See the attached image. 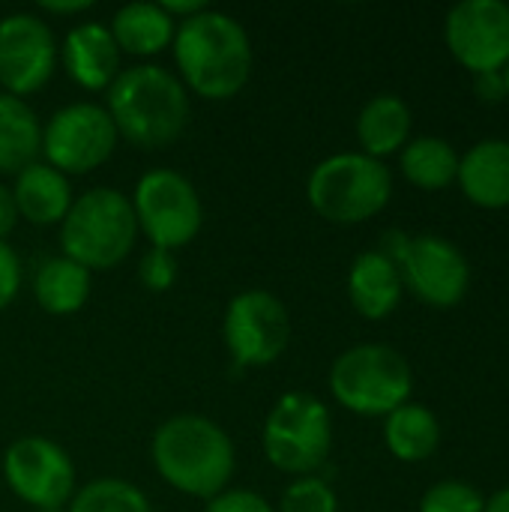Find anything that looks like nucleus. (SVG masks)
I'll return each instance as SVG.
<instances>
[{
  "label": "nucleus",
  "mask_w": 509,
  "mask_h": 512,
  "mask_svg": "<svg viewBox=\"0 0 509 512\" xmlns=\"http://www.w3.org/2000/svg\"><path fill=\"white\" fill-rule=\"evenodd\" d=\"M174 60L183 81L198 96L228 99L249 81L252 45L237 18L204 9L186 21H177Z\"/></svg>",
  "instance_id": "f257e3e1"
},
{
  "label": "nucleus",
  "mask_w": 509,
  "mask_h": 512,
  "mask_svg": "<svg viewBox=\"0 0 509 512\" xmlns=\"http://www.w3.org/2000/svg\"><path fill=\"white\" fill-rule=\"evenodd\" d=\"M153 465L177 492L210 501L234 474V444L213 420L180 414L156 429Z\"/></svg>",
  "instance_id": "f03ea898"
},
{
  "label": "nucleus",
  "mask_w": 509,
  "mask_h": 512,
  "mask_svg": "<svg viewBox=\"0 0 509 512\" xmlns=\"http://www.w3.org/2000/svg\"><path fill=\"white\" fill-rule=\"evenodd\" d=\"M117 135L138 147L171 144L189 117V96L168 69L144 63L123 69L108 87V108Z\"/></svg>",
  "instance_id": "7ed1b4c3"
},
{
  "label": "nucleus",
  "mask_w": 509,
  "mask_h": 512,
  "mask_svg": "<svg viewBox=\"0 0 509 512\" xmlns=\"http://www.w3.org/2000/svg\"><path fill=\"white\" fill-rule=\"evenodd\" d=\"M135 234L138 219L132 201L111 186H96L72 201L63 216L60 243L63 255L75 264L87 270H111L132 252Z\"/></svg>",
  "instance_id": "20e7f679"
},
{
  "label": "nucleus",
  "mask_w": 509,
  "mask_h": 512,
  "mask_svg": "<svg viewBox=\"0 0 509 512\" xmlns=\"http://www.w3.org/2000/svg\"><path fill=\"white\" fill-rule=\"evenodd\" d=\"M393 192V174L366 153H336L309 174V204L330 222L354 225L381 213Z\"/></svg>",
  "instance_id": "39448f33"
},
{
  "label": "nucleus",
  "mask_w": 509,
  "mask_h": 512,
  "mask_svg": "<svg viewBox=\"0 0 509 512\" xmlns=\"http://www.w3.org/2000/svg\"><path fill=\"white\" fill-rule=\"evenodd\" d=\"M336 402L363 417H387L411 396V366L387 345H357L330 372Z\"/></svg>",
  "instance_id": "423d86ee"
},
{
  "label": "nucleus",
  "mask_w": 509,
  "mask_h": 512,
  "mask_svg": "<svg viewBox=\"0 0 509 512\" xmlns=\"http://www.w3.org/2000/svg\"><path fill=\"white\" fill-rule=\"evenodd\" d=\"M381 252L399 267L402 285H408L429 306L450 309L462 303V297L468 294V279H471L468 261L444 237L384 234Z\"/></svg>",
  "instance_id": "0eeeda50"
},
{
  "label": "nucleus",
  "mask_w": 509,
  "mask_h": 512,
  "mask_svg": "<svg viewBox=\"0 0 509 512\" xmlns=\"http://www.w3.org/2000/svg\"><path fill=\"white\" fill-rule=\"evenodd\" d=\"M333 444V423L324 402L309 393H285L267 423L264 450L267 459L285 474H309L324 465Z\"/></svg>",
  "instance_id": "6e6552de"
},
{
  "label": "nucleus",
  "mask_w": 509,
  "mask_h": 512,
  "mask_svg": "<svg viewBox=\"0 0 509 512\" xmlns=\"http://www.w3.org/2000/svg\"><path fill=\"white\" fill-rule=\"evenodd\" d=\"M132 210L138 228L156 249L174 252L201 231V198L195 186L171 168L147 171L138 180Z\"/></svg>",
  "instance_id": "1a4fd4ad"
},
{
  "label": "nucleus",
  "mask_w": 509,
  "mask_h": 512,
  "mask_svg": "<svg viewBox=\"0 0 509 512\" xmlns=\"http://www.w3.org/2000/svg\"><path fill=\"white\" fill-rule=\"evenodd\" d=\"M117 138V126L102 105L72 102L42 129V153L60 174H84L114 153Z\"/></svg>",
  "instance_id": "9d476101"
},
{
  "label": "nucleus",
  "mask_w": 509,
  "mask_h": 512,
  "mask_svg": "<svg viewBox=\"0 0 509 512\" xmlns=\"http://www.w3.org/2000/svg\"><path fill=\"white\" fill-rule=\"evenodd\" d=\"M225 345L240 366H270L291 342V318L270 291H243L225 309Z\"/></svg>",
  "instance_id": "9b49d317"
},
{
  "label": "nucleus",
  "mask_w": 509,
  "mask_h": 512,
  "mask_svg": "<svg viewBox=\"0 0 509 512\" xmlns=\"http://www.w3.org/2000/svg\"><path fill=\"white\" fill-rule=\"evenodd\" d=\"M9 489L33 510H63L75 495L72 459L48 438H21L3 456Z\"/></svg>",
  "instance_id": "f8f14e48"
},
{
  "label": "nucleus",
  "mask_w": 509,
  "mask_h": 512,
  "mask_svg": "<svg viewBox=\"0 0 509 512\" xmlns=\"http://www.w3.org/2000/svg\"><path fill=\"white\" fill-rule=\"evenodd\" d=\"M447 45L453 57L477 72H501L509 63V3L462 0L447 15Z\"/></svg>",
  "instance_id": "ddd939ff"
},
{
  "label": "nucleus",
  "mask_w": 509,
  "mask_h": 512,
  "mask_svg": "<svg viewBox=\"0 0 509 512\" xmlns=\"http://www.w3.org/2000/svg\"><path fill=\"white\" fill-rule=\"evenodd\" d=\"M57 45L51 27L27 12L0 18V84L3 93H36L54 72Z\"/></svg>",
  "instance_id": "4468645a"
},
{
  "label": "nucleus",
  "mask_w": 509,
  "mask_h": 512,
  "mask_svg": "<svg viewBox=\"0 0 509 512\" xmlns=\"http://www.w3.org/2000/svg\"><path fill=\"white\" fill-rule=\"evenodd\" d=\"M63 66L84 90L111 87V81L120 75V48L111 30L96 21L72 27L63 39Z\"/></svg>",
  "instance_id": "2eb2a0df"
},
{
  "label": "nucleus",
  "mask_w": 509,
  "mask_h": 512,
  "mask_svg": "<svg viewBox=\"0 0 509 512\" xmlns=\"http://www.w3.org/2000/svg\"><path fill=\"white\" fill-rule=\"evenodd\" d=\"M348 294H351L354 309L363 318H369V321L387 318L402 300L399 267L381 249L357 255V261L351 264V273H348Z\"/></svg>",
  "instance_id": "dca6fc26"
},
{
  "label": "nucleus",
  "mask_w": 509,
  "mask_h": 512,
  "mask_svg": "<svg viewBox=\"0 0 509 512\" xmlns=\"http://www.w3.org/2000/svg\"><path fill=\"white\" fill-rule=\"evenodd\" d=\"M462 192L480 207H509V141H480L459 159Z\"/></svg>",
  "instance_id": "f3484780"
},
{
  "label": "nucleus",
  "mask_w": 509,
  "mask_h": 512,
  "mask_svg": "<svg viewBox=\"0 0 509 512\" xmlns=\"http://www.w3.org/2000/svg\"><path fill=\"white\" fill-rule=\"evenodd\" d=\"M18 216H24L33 225H54L63 222V216L72 207V189L66 174L51 168L48 162H33L15 177L12 189Z\"/></svg>",
  "instance_id": "a211bd4d"
},
{
  "label": "nucleus",
  "mask_w": 509,
  "mask_h": 512,
  "mask_svg": "<svg viewBox=\"0 0 509 512\" xmlns=\"http://www.w3.org/2000/svg\"><path fill=\"white\" fill-rule=\"evenodd\" d=\"M108 30H111L120 51L159 54L162 48H168L174 42L177 21L159 3L135 0V3H126L114 12Z\"/></svg>",
  "instance_id": "6ab92c4d"
},
{
  "label": "nucleus",
  "mask_w": 509,
  "mask_h": 512,
  "mask_svg": "<svg viewBox=\"0 0 509 512\" xmlns=\"http://www.w3.org/2000/svg\"><path fill=\"white\" fill-rule=\"evenodd\" d=\"M42 153V126L36 111L0 90V174H21Z\"/></svg>",
  "instance_id": "aec40b11"
},
{
  "label": "nucleus",
  "mask_w": 509,
  "mask_h": 512,
  "mask_svg": "<svg viewBox=\"0 0 509 512\" xmlns=\"http://www.w3.org/2000/svg\"><path fill=\"white\" fill-rule=\"evenodd\" d=\"M408 132H411V111L393 93H381L369 99L357 117V138L366 156L372 159H381L399 150L408 141Z\"/></svg>",
  "instance_id": "412c9836"
},
{
  "label": "nucleus",
  "mask_w": 509,
  "mask_h": 512,
  "mask_svg": "<svg viewBox=\"0 0 509 512\" xmlns=\"http://www.w3.org/2000/svg\"><path fill=\"white\" fill-rule=\"evenodd\" d=\"M36 303L51 315H72L90 297V270L72 258H48L33 276Z\"/></svg>",
  "instance_id": "4be33fe9"
},
{
  "label": "nucleus",
  "mask_w": 509,
  "mask_h": 512,
  "mask_svg": "<svg viewBox=\"0 0 509 512\" xmlns=\"http://www.w3.org/2000/svg\"><path fill=\"white\" fill-rule=\"evenodd\" d=\"M387 447L396 459L402 462H423L438 450L441 441V426L435 414L423 405H399L393 414H387L384 426Z\"/></svg>",
  "instance_id": "5701e85b"
},
{
  "label": "nucleus",
  "mask_w": 509,
  "mask_h": 512,
  "mask_svg": "<svg viewBox=\"0 0 509 512\" xmlns=\"http://www.w3.org/2000/svg\"><path fill=\"white\" fill-rule=\"evenodd\" d=\"M402 171L420 189H444L459 174V156L444 138H417L402 150Z\"/></svg>",
  "instance_id": "b1692460"
},
{
  "label": "nucleus",
  "mask_w": 509,
  "mask_h": 512,
  "mask_svg": "<svg viewBox=\"0 0 509 512\" xmlns=\"http://www.w3.org/2000/svg\"><path fill=\"white\" fill-rule=\"evenodd\" d=\"M69 512H153L141 489L126 480H96L75 492Z\"/></svg>",
  "instance_id": "393cba45"
},
{
  "label": "nucleus",
  "mask_w": 509,
  "mask_h": 512,
  "mask_svg": "<svg viewBox=\"0 0 509 512\" xmlns=\"http://www.w3.org/2000/svg\"><path fill=\"white\" fill-rule=\"evenodd\" d=\"M486 501L477 489L456 483V480H444L438 486H432L423 501H420V512H483Z\"/></svg>",
  "instance_id": "a878e982"
},
{
  "label": "nucleus",
  "mask_w": 509,
  "mask_h": 512,
  "mask_svg": "<svg viewBox=\"0 0 509 512\" xmlns=\"http://www.w3.org/2000/svg\"><path fill=\"white\" fill-rule=\"evenodd\" d=\"M279 512H339V501L324 480L306 477L285 489Z\"/></svg>",
  "instance_id": "bb28decb"
},
{
  "label": "nucleus",
  "mask_w": 509,
  "mask_h": 512,
  "mask_svg": "<svg viewBox=\"0 0 509 512\" xmlns=\"http://www.w3.org/2000/svg\"><path fill=\"white\" fill-rule=\"evenodd\" d=\"M138 279L150 291H168L177 279V261L168 249H150L138 264Z\"/></svg>",
  "instance_id": "cd10ccee"
},
{
  "label": "nucleus",
  "mask_w": 509,
  "mask_h": 512,
  "mask_svg": "<svg viewBox=\"0 0 509 512\" xmlns=\"http://www.w3.org/2000/svg\"><path fill=\"white\" fill-rule=\"evenodd\" d=\"M207 512H273L270 504L249 489H231V492H219L216 498H210Z\"/></svg>",
  "instance_id": "c85d7f7f"
},
{
  "label": "nucleus",
  "mask_w": 509,
  "mask_h": 512,
  "mask_svg": "<svg viewBox=\"0 0 509 512\" xmlns=\"http://www.w3.org/2000/svg\"><path fill=\"white\" fill-rule=\"evenodd\" d=\"M18 285H21V264H18V255H15L6 243H0V312L15 300Z\"/></svg>",
  "instance_id": "c756f323"
},
{
  "label": "nucleus",
  "mask_w": 509,
  "mask_h": 512,
  "mask_svg": "<svg viewBox=\"0 0 509 512\" xmlns=\"http://www.w3.org/2000/svg\"><path fill=\"white\" fill-rule=\"evenodd\" d=\"M474 87L486 102H498L507 96V84H504V72H477L474 75Z\"/></svg>",
  "instance_id": "7c9ffc66"
},
{
  "label": "nucleus",
  "mask_w": 509,
  "mask_h": 512,
  "mask_svg": "<svg viewBox=\"0 0 509 512\" xmlns=\"http://www.w3.org/2000/svg\"><path fill=\"white\" fill-rule=\"evenodd\" d=\"M15 222H18V207H15L12 189L0 186V243H6V234L15 228Z\"/></svg>",
  "instance_id": "2f4dec72"
},
{
  "label": "nucleus",
  "mask_w": 509,
  "mask_h": 512,
  "mask_svg": "<svg viewBox=\"0 0 509 512\" xmlns=\"http://www.w3.org/2000/svg\"><path fill=\"white\" fill-rule=\"evenodd\" d=\"M159 6H162L171 18H177V15H180L183 21L207 9V3H204V0H162Z\"/></svg>",
  "instance_id": "473e14b6"
},
{
  "label": "nucleus",
  "mask_w": 509,
  "mask_h": 512,
  "mask_svg": "<svg viewBox=\"0 0 509 512\" xmlns=\"http://www.w3.org/2000/svg\"><path fill=\"white\" fill-rule=\"evenodd\" d=\"M90 6H93L90 0H42V9L57 12V15H66V12H84V9H90Z\"/></svg>",
  "instance_id": "72a5a7b5"
},
{
  "label": "nucleus",
  "mask_w": 509,
  "mask_h": 512,
  "mask_svg": "<svg viewBox=\"0 0 509 512\" xmlns=\"http://www.w3.org/2000/svg\"><path fill=\"white\" fill-rule=\"evenodd\" d=\"M483 512H509V489L498 492V495L486 504V510Z\"/></svg>",
  "instance_id": "f704fd0d"
},
{
  "label": "nucleus",
  "mask_w": 509,
  "mask_h": 512,
  "mask_svg": "<svg viewBox=\"0 0 509 512\" xmlns=\"http://www.w3.org/2000/svg\"><path fill=\"white\" fill-rule=\"evenodd\" d=\"M504 84H507V96H509V63H507V69H504Z\"/></svg>",
  "instance_id": "c9c22d12"
},
{
  "label": "nucleus",
  "mask_w": 509,
  "mask_h": 512,
  "mask_svg": "<svg viewBox=\"0 0 509 512\" xmlns=\"http://www.w3.org/2000/svg\"><path fill=\"white\" fill-rule=\"evenodd\" d=\"M33 512H63V510H33Z\"/></svg>",
  "instance_id": "e433bc0d"
}]
</instances>
